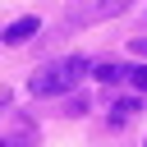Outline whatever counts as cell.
Listing matches in <instances>:
<instances>
[{
    "instance_id": "1",
    "label": "cell",
    "mask_w": 147,
    "mask_h": 147,
    "mask_svg": "<svg viewBox=\"0 0 147 147\" xmlns=\"http://www.w3.org/2000/svg\"><path fill=\"white\" fill-rule=\"evenodd\" d=\"M87 74H92V60H83V55H60V60L41 64V69L28 78V92H32V96H64V92H74Z\"/></svg>"
},
{
    "instance_id": "2",
    "label": "cell",
    "mask_w": 147,
    "mask_h": 147,
    "mask_svg": "<svg viewBox=\"0 0 147 147\" xmlns=\"http://www.w3.org/2000/svg\"><path fill=\"white\" fill-rule=\"evenodd\" d=\"M133 0H74L69 14H64V28H92V23H106V18H119Z\"/></svg>"
},
{
    "instance_id": "3",
    "label": "cell",
    "mask_w": 147,
    "mask_h": 147,
    "mask_svg": "<svg viewBox=\"0 0 147 147\" xmlns=\"http://www.w3.org/2000/svg\"><path fill=\"white\" fill-rule=\"evenodd\" d=\"M0 142H5V147H37V124H32L28 115H9V129H5Z\"/></svg>"
},
{
    "instance_id": "4",
    "label": "cell",
    "mask_w": 147,
    "mask_h": 147,
    "mask_svg": "<svg viewBox=\"0 0 147 147\" xmlns=\"http://www.w3.org/2000/svg\"><path fill=\"white\" fill-rule=\"evenodd\" d=\"M37 28H41V18H32V14H28V18H18V23H9L0 41H9V46H23V41H32V37H37Z\"/></svg>"
},
{
    "instance_id": "5",
    "label": "cell",
    "mask_w": 147,
    "mask_h": 147,
    "mask_svg": "<svg viewBox=\"0 0 147 147\" xmlns=\"http://www.w3.org/2000/svg\"><path fill=\"white\" fill-rule=\"evenodd\" d=\"M92 78L96 83H119V78H129V69L124 64H92Z\"/></svg>"
},
{
    "instance_id": "6",
    "label": "cell",
    "mask_w": 147,
    "mask_h": 147,
    "mask_svg": "<svg viewBox=\"0 0 147 147\" xmlns=\"http://www.w3.org/2000/svg\"><path fill=\"white\" fill-rule=\"evenodd\" d=\"M133 115H138V101H133V96L110 106V124H124V119H133Z\"/></svg>"
},
{
    "instance_id": "7",
    "label": "cell",
    "mask_w": 147,
    "mask_h": 147,
    "mask_svg": "<svg viewBox=\"0 0 147 147\" xmlns=\"http://www.w3.org/2000/svg\"><path fill=\"white\" fill-rule=\"evenodd\" d=\"M129 83H133L138 92H147V64H138V69H129Z\"/></svg>"
},
{
    "instance_id": "8",
    "label": "cell",
    "mask_w": 147,
    "mask_h": 147,
    "mask_svg": "<svg viewBox=\"0 0 147 147\" xmlns=\"http://www.w3.org/2000/svg\"><path fill=\"white\" fill-rule=\"evenodd\" d=\"M129 51H133V55H147V37H133V41H129Z\"/></svg>"
},
{
    "instance_id": "9",
    "label": "cell",
    "mask_w": 147,
    "mask_h": 147,
    "mask_svg": "<svg viewBox=\"0 0 147 147\" xmlns=\"http://www.w3.org/2000/svg\"><path fill=\"white\" fill-rule=\"evenodd\" d=\"M0 147H5V142H0Z\"/></svg>"
}]
</instances>
